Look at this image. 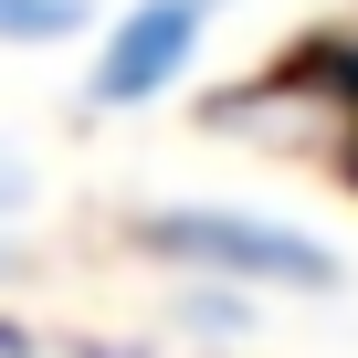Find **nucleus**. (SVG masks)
I'll list each match as a JSON object with an SVG mask.
<instances>
[{
	"label": "nucleus",
	"instance_id": "nucleus-1",
	"mask_svg": "<svg viewBox=\"0 0 358 358\" xmlns=\"http://www.w3.org/2000/svg\"><path fill=\"white\" fill-rule=\"evenodd\" d=\"M137 243L169 253V264H201L222 285H306V295L337 285V253L327 243H306L285 222H253V211H158Z\"/></svg>",
	"mask_w": 358,
	"mask_h": 358
},
{
	"label": "nucleus",
	"instance_id": "nucleus-2",
	"mask_svg": "<svg viewBox=\"0 0 358 358\" xmlns=\"http://www.w3.org/2000/svg\"><path fill=\"white\" fill-rule=\"evenodd\" d=\"M211 11H222V0H137V11L106 32L85 95H95V106H148V95H169L179 64H190V43L211 32Z\"/></svg>",
	"mask_w": 358,
	"mask_h": 358
},
{
	"label": "nucleus",
	"instance_id": "nucleus-3",
	"mask_svg": "<svg viewBox=\"0 0 358 358\" xmlns=\"http://www.w3.org/2000/svg\"><path fill=\"white\" fill-rule=\"evenodd\" d=\"M85 32V0H0V43H74Z\"/></svg>",
	"mask_w": 358,
	"mask_h": 358
},
{
	"label": "nucleus",
	"instance_id": "nucleus-4",
	"mask_svg": "<svg viewBox=\"0 0 358 358\" xmlns=\"http://www.w3.org/2000/svg\"><path fill=\"white\" fill-rule=\"evenodd\" d=\"M190 327H243V295H232V285H201V295H190Z\"/></svg>",
	"mask_w": 358,
	"mask_h": 358
},
{
	"label": "nucleus",
	"instance_id": "nucleus-5",
	"mask_svg": "<svg viewBox=\"0 0 358 358\" xmlns=\"http://www.w3.org/2000/svg\"><path fill=\"white\" fill-rule=\"evenodd\" d=\"M22 201H32V169H22V158H0V222H11Z\"/></svg>",
	"mask_w": 358,
	"mask_h": 358
},
{
	"label": "nucleus",
	"instance_id": "nucleus-6",
	"mask_svg": "<svg viewBox=\"0 0 358 358\" xmlns=\"http://www.w3.org/2000/svg\"><path fill=\"white\" fill-rule=\"evenodd\" d=\"M0 274H11V253H0Z\"/></svg>",
	"mask_w": 358,
	"mask_h": 358
}]
</instances>
